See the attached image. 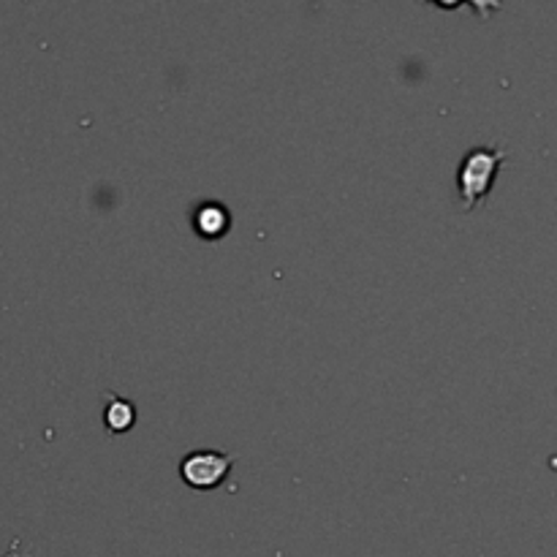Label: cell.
<instances>
[{"label": "cell", "instance_id": "6da1fadb", "mask_svg": "<svg viewBox=\"0 0 557 557\" xmlns=\"http://www.w3.org/2000/svg\"><path fill=\"white\" fill-rule=\"evenodd\" d=\"M504 161L506 152L500 147H471L462 156L460 166H457V199H460L462 210L471 212L487 201Z\"/></svg>", "mask_w": 557, "mask_h": 557}, {"label": "cell", "instance_id": "7a4b0ae2", "mask_svg": "<svg viewBox=\"0 0 557 557\" xmlns=\"http://www.w3.org/2000/svg\"><path fill=\"white\" fill-rule=\"evenodd\" d=\"M232 466L234 460L228 455H223V451L199 449L183 457V462H180V476L194 490H215L226 482Z\"/></svg>", "mask_w": 557, "mask_h": 557}, {"label": "cell", "instance_id": "3957f363", "mask_svg": "<svg viewBox=\"0 0 557 557\" xmlns=\"http://www.w3.org/2000/svg\"><path fill=\"white\" fill-rule=\"evenodd\" d=\"M190 226L196 228L201 239H221L232 228V212L221 201H205L194 210Z\"/></svg>", "mask_w": 557, "mask_h": 557}, {"label": "cell", "instance_id": "277c9868", "mask_svg": "<svg viewBox=\"0 0 557 557\" xmlns=\"http://www.w3.org/2000/svg\"><path fill=\"white\" fill-rule=\"evenodd\" d=\"M136 422V408L134 403L123 400V397H109L107 408H103V424H107L109 433H125V430L134 428Z\"/></svg>", "mask_w": 557, "mask_h": 557}]
</instances>
